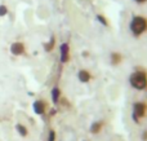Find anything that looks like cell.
Returning <instances> with one entry per match:
<instances>
[{"label":"cell","instance_id":"6da1fadb","mask_svg":"<svg viewBox=\"0 0 147 141\" xmlns=\"http://www.w3.org/2000/svg\"><path fill=\"white\" fill-rule=\"evenodd\" d=\"M129 31L134 38H141L147 33V17L142 14H134L129 22Z\"/></svg>","mask_w":147,"mask_h":141},{"label":"cell","instance_id":"7a4b0ae2","mask_svg":"<svg viewBox=\"0 0 147 141\" xmlns=\"http://www.w3.org/2000/svg\"><path fill=\"white\" fill-rule=\"evenodd\" d=\"M130 87L136 91H145L147 88V71L145 69H136L132 74L129 75Z\"/></svg>","mask_w":147,"mask_h":141},{"label":"cell","instance_id":"3957f363","mask_svg":"<svg viewBox=\"0 0 147 141\" xmlns=\"http://www.w3.org/2000/svg\"><path fill=\"white\" fill-rule=\"evenodd\" d=\"M147 117V102L146 101H136L132 108V119L134 123H140Z\"/></svg>","mask_w":147,"mask_h":141},{"label":"cell","instance_id":"277c9868","mask_svg":"<svg viewBox=\"0 0 147 141\" xmlns=\"http://www.w3.org/2000/svg\"><path fill=\"white\" fill-rule=\"evenodd\" d=\"M71 60V53H70V44L62 43L59 45V61L62 65H66Z\"/></svg>","mask_w":147,"mask_h":141},{"label":"cell","instance_id":"5b68a950","mask_svg":"<svg viewBox=\"0 0 147 141\" xmlns=\"http://www.w3.org/2000/svg\"><path fill=\"white\" fill-rule=\"evenodd\" d=\"M9 52L16 57H21L26 54V44L23 41H14L10 44Z\"/></svg>","mask_w":147,"mask_h":141},{"label":"cell","instance_id":"8992f818","mask_svg":"<svg viewBox=\"0 0 147 141\" xmlns=\"http://www.w3.org/2000/svg\"><path fill=\"white\" fill-rule=\"evenodd\" d=\"M47 102L44 100H35L32 104V110L36 115H44L47 113Z\"/></svg>","mask_w":147,"mask_h":141},{"label":"cell","instance_id":"52a82bcc","mask_svg":"<svg viewBox=\"0 0 147 141\" xmlns=\"http://www.w3.org/2000/svg\"><path fill=\"white\" fill-rule=\"evenodd\" d=\"M78 79L80 83H84V84H86V83H89L92 79H93V75H92V73L89 71V70L86 69H81L78 71Z\"/></svg>","mask_w":147,"mask_h":141},{"label":"cell","instance_id":"ba28073f","mask_svg":"<svg viewBox=\"0 0 147 141\" xmlns=\"http://www.w3.org/2000/svg\"><path fill=\"white\" fill-rule=\"evenodd\" d=\"M123 62V54L120 52H111L110 53V64L112 66H119Z\"/></svg>","mask_w":147,"mask_h":141},{"label":"cell","instance_id":"9c48e42d","mask_svg":"<svg viewBox=\"0 0 147 141\" xmlns=\"http://www.w3.org/2000/svg\"><path fill=\"white\" fill-rule=\"evenodd\" d=\"M56 35H52L51 38H49L48 41H45V43L43 44V48H44V52H47V53H51V52L54 51V47H56Z\"/></svg>","mask_w":147,"mask_h":141},{"label":"cell","instance_id":"30bf717a","mask_svg":"<svg viewBox=\"0 0 147 141\" xmlns=\"http://www.w3.org/2000/svg\"><path fill=\"white\" fill-rule=\"evenodd\" d=\"M102 128H103V122L97 121V122H93V123L90 124V127H89V132H90L92 135H97L102 131Z\"/></svg>","mask_w":147,"mask_h":141},{"label":"cell","instance_id":"8fae6325","mask_svg":"<svg viewBox=\"0 0 147 141\" xmlns=\"http://www.w3.org/2000/svg\"><path fill=\"white\" fill-rule=\"evenodd\" d=\"M61 89H59L58 87H53L52 88V91H51V97H52V101H53V104H58L59 102V100H61Z\"/></svg>","mask_w":147,"mask_h":141},{"label":"cell","instance_id":"7c38bea8","mask_svg":"<svg viewBox=\"0 0 147 141\" xmlns=\"http://www.w3.org/2000/svg\"><path fill=\"white\" fill-rule=\"evenodd\" d=\"M16 131H17V134L20 135V136H22V137H27V135H28L27 127H26L25 124H22V123L16 124Z\"/></svg>","mask_w":147,"mask_h":141},{"label":"cell","instance_id":"4fadbf2b","mask_svg":"<svg viewBox=\"0 0 147 141\" xmlns=\"http://www.w3.org/2000/svg\"><path fill=\"white\" fill-rule=\"evenodd\" d=\"M96 20H97V22L101 23V25L105 26V27H109V26H110V22H109V20L106 18V16L101 14V13L96 14Z\"/></svg>","mask_w":147,"mask_h":141},{"label":"cell","instance_id":"5bb4252c","mask_svg":"<svg viewBox=\"0 0 147 141\" xmlns=\"http://www.w3.org/2000/svg\"><path fill=\"white\" fill-rule=\"evenodd\" d=\"M8 13H9V9H8L7 4L1 3L0 4V17H5V16H8Z\"/></svg>","mask_w":147,"mask_h":141},{"label":"cell","instance_id":"9a60e30c","mask_svg":"<svg viewBox=\"0 0 147 141\" xmlns=\"http://www.w3.org/2000/svg\"><path fill=\"white\" fill-rule=\"evenodd\" d=\"M57 139V134L54 129H49L48 132V141H56Z\"/></svg>","mask_w":147,"mask_h":141},{"label":"cell","instance_id":"2e32d148","mask_svg":"<svg viewBox=\"0 0 147 141\" xmlns=\"http://www.w3.org/2000/svg\"><path fill=\"white\" fill-rule=\"evenodd\" d=\"M134 3H137V4H146L147 0H133Z\"/></svg>","mask_w":147,"mask_h":141},{"label":"cell","instance_id":"e0dca14e","mask_svg":"<svg viewBox=\"0 0 147 141\" xmlns=\"http://www.w3.org/2000/svg\"><path fill=\"white\" fill-rule=\"evenodd\" d=\"M142 140L143 141H147V131H143L142 132Z\"/></svg>","mask_w":147,"mask_h":141},{"label":"cell","instance_id":"ac0fdd59","mask_svg":"<svg viewBox=\"0 0 147 141\" xmlns=\"http://www.w3.org/2000/svg\"><path fill=\"white\" fill-rule=\"evenodd\" d=\"M146 91H147V88H146Z\"/></svg>","mask_w":147,"mask_h":141}]
</instances>
